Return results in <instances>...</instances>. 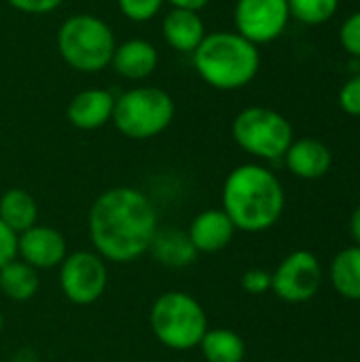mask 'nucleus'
Segmentation results:
<instances>
[{"label":"nucleus","instance_id":"f03ea898","mask_svg":"<svg viewBox=\"0 0 360 362\" xmlns=\"http://www.w3.org/2000/svg\"><path fill=\"white\" fill-rule=\"evenodd\" d=\"M284 204L282 182L259 163L238 165L223 182V210L240 231L261 233L272 229L280 221Z\"/></svg>","mask_w":360,"mask_h":362},{"label":"nucleus","instance_id":"bb28decb","mask_svg":"<svg viewBox=\"0 0 360 362\" xmlns=\"http://www.w3.org/2000/svg\"><path fill=\"white\" fill-rule=\"evenodd\" d=\"M242 288L250 295H263L272 291V274L265 269H248L242 276Z\"/></svg>","mask_w":360,"mask_h":362},{"label":"nucleus","instance_id":"c756f323","mask_svg":"<svg viewBox=\"0 0 360 362\" xmlns=\"http://www.w3.org/2000/svg\"><path fill=\"white\" fill-rule=\"evenodd\" d=\"M350 235L354 240V246H360V206L354 208V212L350 214Z\"/></svg>","mask_w":360,"mask_h":362},{"label":"nucleus","instance_id":"6ab92c4d","mask_svg":"<svg viewBox=\"0 0 360 362\" xmlns=\"http://www.w3.org/2000/svg\"><path fill=\"white\" fill-rule=\"evenodd\" d=\"M333 288L350 301H360V246H348L331 263Z\"/></svg>","mask_w":360,"mask_h":362},{"label":"nucleus","instance_id":"a878e982","mask_svg":"<svg viewBox=\"0 0 360 362\" xmlns=\"http://www.w3.org/2000/svg\"><path fill=\"white\" fill-rule=\"evenodd\" d=\"M6 4L25 15H47L57 11L64 4V0H6Z\"/></svg>","mask_w":360,"mask_h":362},{"label":"nucleus","instance_id":"0eeeda50","mask_svg":"<svg viewBox=\"0 0 360 362\" xmlns=\"http://www.w3.org/2000/svg\"><path fill=\"white\" fill-rule=\"evenodd\" d=\"M231 136L242 151L267 161L282 159L295 140L291 121L267 106H248L240 110L231 123Z\"/></svg>","mask_w":360,"mask_h":362},{"label":"nucleus","instance_id":"c85d7f7f","mask_svg":"<svg viewBox=\"0 0 360 362\" xmlns=\"http://www.w3.org/2000/svg\"><path fill=\"white\" fill-rule=\"evenodd\" d=\"M163 2H168L172 8H187V11H197V13L210 4V0H163Z\"/></svg>","mask_w":360,"mask_h":362},{"label":"nucleus","instance_id":"9b49d317","mask_svg":"<svg viewBox=\"0 0 360 362\" xmlns=\"http://www.w3.org/2000/svg\"><path fill=\"white\" fill-rule=\"evenodd\" d=\"M17 255L34 269L57 267L66 259V240L53 227L34 225L17 235Z\"/></svg>","mask_w":360,"mask_h":362},{"label":"nucleus","instance_id":"423d86ee","mask_svg":"<svg viewBox=\"0 0 360 362\" xmlns=\"http://www.w3.org/2000/svg\"><path fill=\"white\" fill-rule=\"evenodd\" d=\"M151 329L166 348L185 352L199 346L208 331V318L197 299L187 293L172 291L159 295L153 303Z\"/></svg>","mask_w":360,"mask_h":362},{"label":"nucleus","instance_id":"1a4fd4ad","mask_svg":"<svg viewBox=\"0 0 360 362\" xmlns=\"http://www.w3.org/2000/svg\"><path fill=\"white\" fill-rule=\"evenodd\" d=\"M323 286V267L314 252H291L272 274V291L286 303H306L318 295Z\"/></svg>","mask_w":360,"mask_h":362},{"label":"nucleus","instance_id":"4468645a","mask_svg":"<svg viewBox=\"0 0 360 362\" xmlns=\"http://www.w3.org/2000/svg\"><path fill=\"white\" fill-rule=\"evenodd\" d=\"M159 64V53L153 42L144 38H129L121 45H117L110 68L127 78V81H144L149 78Z\"/></svg>","mask_w":360,"mask_h":362},{"label":"nucleus","instance_id":"f8f14e48","mask_svg":"<svg viewBox=\"0 0 360 362\" xmlns=\"http://www.w3.org/2000/svg\"><path fill=\"white\" fill-rule=\"evenodd\" d=\"M115 100L117 98L108 89L102 87L83 89L70 100L66 108V117L76 129H85V132L100 129L108 121H112Z\"/></svg>","mask_w":360,"mask_h":362},{"label":"nucleus","instance_id":"f3484780","mask_svg":"<svg viewBox=\"0 0 360 362\" xmlns=\"http://www.w3.org/2000/svg\"><path fill=\"white\" fill-rule=\"evenodd\" d=\"M149 250H153L155 259L168 267L191 265L197 257V250L193 248L189 235L178 229H163V231L157 229Z\"/></svg>","mask_w":360,"mask_h":362},{"label":"nucleus","instance_id":"f257e3e1","mask_svg":"<svg viewBox=\"0 0 360 362\" xmlns=\"http://www.w3.org/2000/svg\"><path fill=\"white\" fill-rule=\"evenodd\" d=\"M89 233L102 259L129 263L153 244L157 233L155 206L134 187L108 189L89 210Z\"/></svg>","mask_w":360,"mask_h":362},{"label":"nucleus","instance_id":"b1692460","mask_svg":"<svg viewBox=\"0 0 360 362\" xmlns=\"http://www.w3.org/2000/svg\"><path fill=\"white\" fill-rule=\"evenodd\" d=\"M339 42L342 47L360 59V11L352 13L339 28Z\"/></svg>","mask_w":360,"mask_h":362},{"label":"nucleus","instance_id":"39448f33","mask_svg":"<svg viewBox=\"0 0 360 362\" xmlns=\"http://www.w3.org/2000/svg\"><path fill=\"white\" fill-rule=\"evenodd\" d=\"M176 115L172 95L153 85H138L123 91L115 100L112 123L132 140H149L163 134Z\"/></svg>","mask_w":360,"mask_h":362},{"label":"nucleus","instance_id":"dca6fc26","mask_svg":"<svg viewBox=\"0 0 360 362\" xmlns=\"http://www.w3.org/2000/svg\"><path fill=\"white\" fill-rule=\"evenodd\" d=\"M233 233H236V227H233L231 218L225 214V210H216V208L199 212L187 231V235L197 252L223 250L233 240Z\"/></svg>","mask_w":360,"mask_h":362},{"label":"nucleus","instance_id":"cd10ccee","mask_svg":"<svg viewBox=\"0 0 360 362\" xmlns=\"http://www.w3.org/2000/svg\"><path fill=\"white\" fill-rule=\"evenodd\" d=\"M17 259V233L0 221V269Z\"/></svg>","mask_w":360,"mask_h":362},{"label":"nucleus","instance_id":"2eb2a0df","mask_svg":"<svg viewBox=\"0 0 360 362\" xmlns=\"http://www.w3.org/2000/svg\"><path fill=\"white\" fill-rule=\"evenodd\" d=\"M161 34H163V40L178 53L193 55V51L199 47V42L206 38L208 32L197 11L170 8L161 21Z\"/></svg>","mask_w":360,"mask_h":362},{"label":"nucleus","instance_id":"a211bd4d","mask_svg":"<svg viewBox=\"0 0 360 362\" xmlns=\"http://www.w3.org/2000/svg\"><path fill=\"white\" fill-rule=\"evenodd\" d=\"M36 199L23 189H8L0 197V221L17 235L36 225Z\"/></svg>","mask_w":360,"mask_h":362},{"label":"nucleus","instance_id":"6e6552de","mask_svg":"<svg viewBox=\"0 0 360 362\" xmlns=\"http://www.w3.org/2000/svg\"><path fill=\"white\" fill-rule=\"evenodd\" d=\"M108 284V272L104 259L95 252L79 250L66 255L59 269V286L68 301L76 305H89L98 301Z\"/></svg>","mask_w":360,"mask_h":362},{"label":"nucleus","instance_id":"20e7f679","mask_svg":"<svg viewBox=\"0 0 360 362\" xmlns=\"http://www.w3.org/2000/svg\"><path fill=\"white\" fill-rule=\"evenodd\" d=\"M117 38L112 28L93 13H74L57 30V51L66 66L83 74H95L110 66Z\"/></svg>","mask_w":360,"mask_h":362},{"label":"nucleus","instance_id":"7c9ffc66","mask_svg":"<svg viewBox=\"0 0 360 362\" xmlns=\"http://www.w3.org/2000/svg\"><path fill=\"white\" fill-rule=\"evenodd\" d=\"M0 331H2V316H0Z\"/></svg>","mask_w":360,"mask_h":362},{"label":"nucleus","instance_id":"9d476101","mask_svg":"<svg viewBox=\"0 0 360 362\" xmlns=\"http://www.w3.org/2000/svg\"><path fill=\"white\" fill-rule=\"evenodd\" d=\"M289 21V0H238L233 8L236 32L257 47L280 38Z\"/></svg>","mask_w":360,"mask_h":362},{"label":"nucleus","instance_id":"412c9836","mask_svg":"<svg viewBox=\"0 0 360 362\" xmlns=\"http://www.w3.org/2000/svg\"><path fill=\"white\" fill-rule=\"evenodd\" d=\"M0 291L13 301H28L38 291V274L23 261H11L0 269Z\"/></svg>","mask_w":360,"mask_h":362},{"label":"nucleus","instance_id":"4be33fe9","mask_svg":"<svg viewBox=\"0 0 360 362\" xmlns=\"http://www.w3.org/2000/svg\"><path fill=\"white\" fill-rule=\"evenodd\" d=\"M339 8V0H289L291 19L306 25L327 23Z\"/></svg>","mask_w":360,"mask_h":362},{"label":"nucleus","instance_id":"393cba45","mask_svg":"<svg viewBox=\"0 0 360 362\" xmlns=\"http://www.w3.org/2000/svg\"><path fill=\"white\" fill-rule=\"evenodd\" d=\"M339 106L346 115L360 117V74L348 78L339 89Z\"/></svg>","mask_w":360,"mask_h":362},{"label":"nucleus","instance_id":"7ed1b4c3","mask_svg":"<svg viewBox=\"0 0 360 362\" xmlns=\"http://www.w3.org/2000/svg\"><path fill=\"white\" fill-rule=\"evenodd\" d=\"M191 57L199 78L219 91H236L250 85L261 68L259 47L236 30L206 34Z\"/></svg>","mask_w":360,"mask_h":362},{"label":"nucleus","instance_id":"5701e85b","mask_svg":"<svg viewBox=\"0 0 360 362\" xmlns=\"http://www.w3.org/2000/svg\"><path fill=\"white\" fill-rule=\"evenodd\" d=\"M119 11L134 23H146L161 11L163 0H117Z\"/></svg>","mask_w":360,"mask_h":362},{"label":"nucleus","instance_id":"ddd939ff","mask_svg":"<svg viewBox=\"0 0 360 362\" xmlns=\"http://www.w3.org/2000/svg\"><path fill=\"white\" fill-rule=\"evenodd\" d=\"M282 159H284L289 172L301 180L323 178L333 165L331 148L323 140H316V138L293 140Z\"/></svg>","mask_w":360,"mask_h":362},{"label":"nucleus","instance_id":"aec40b11","mask_svg":"<svg viewBox=\"0 0 360 362\" xmlns=\"http://www.w3.org/2000/svg\"><path fill=\"white\" fill-rule=\"evenodd\" d=\"M199 348L208 362H242L246 356L244 339L229 329H208Z\"/></svg>","mask_w":360,"mask_h":362}]
</instances>
